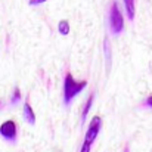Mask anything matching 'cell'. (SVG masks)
<instances>
[{
	"label": "cell",
	"mask_w": 152,
	"mask_h": 152,
	"mask_svg": "<svg viewBox=\"0 0 152 152\" xmlns=\"http://www.w3.org/2000/svg\"><path fill=\"white\" fill-rule=\"evenodd\" d=\"M0 134L7 140H13L16 137V124H15V121H12V120L4 121L0 126Z\"/></svg>",
	"instance_id": "cell-4"
},
{
	"label": "cell",
	"mask_w": 152,
	"mask_h": 152,
	"mask_svg": "<svg viewBox=\"0 0 152 152\" xmlns=\"http://www.w3.org/2000/svg\"><path fill=\"white\" fill-rule=\"evenodd\" d=\"M24 118L30 124H34L36 123V114H34V111H33V108H31L30 103H25L24 105Z\"/></svg>",
	"instance_id": "cell-5"
},
{
	"label": "cell",
	"mask_w": 152,
	"mask_h": 152,
	"mask_svg": "<svg viewBox=\"0 0 152 152\" xmlns=\"http://www.w3.org/2000/svg\"><path fill=\"white\" fill-rule=\"evenodd\" d=\"M124 7H126L127 16L133 19L134 18V0H124Z\"/></svg>",
	"instance_id": "cell-6"
},
{
	"label": "cell",
	"mask_w": 152,
	"mask_h": 152,
	"mask_svg": "<svg viewBox=\"0 0 152 152\" xmlns=\"http://www.w3.org/2000/svg\"><path fill=\"white\" fill-rule=\"evenodd\" d=\"M46 0H30V4L31 6H36V4H42V3H45Z\"/></svg>",
	"instance_id": "cell-11"
},
{
	"label": "cell",
	"mask_w": 152,
	"mask_h": 152,
	"mask_svg": "<svg viewBox=\"0 0 152 152\" xmlns=\"http://www.w3.org/2000/svg\"><path fill=\"white\" fill-rule=\"evenodd\" d=\"M109 27H111V31L114 34H118L123 31L124 28V19H123V13L118 7V4L114 1L112 6H111V10H109Z\"/></svg>",
	"instance_id": "cell-2"
},
{
	"label": "cell",
	"mask_w": 152,
	"mask_h": 152,
	"mask_svg": "<svg viewBox=\"0 0 152 152\" xmlns=\"http://www.w3.org/2000/svg\"><path fill=\"white\" fill-rule=\"evenodd\" d=\"M102 127V118L101 117H93L92 118V123H90V126H89V129H87V132H86V142H89V143H93L95 142V139H96V136L99 134V130H101Z\"/></svg>",
	"instance_id": "cell-3"
},
{
	"label": "cell",
	"mask_w": 152,
	"mask_h": 152,
	"mask_svg": "<svg viewBox=\"0 0 152 152\" xmlns=\"http://www.w3.org/2000/svg\"><path fill=\"white\" fill-rule=\"evenodd\" d=\"M92 103H93V95L87 99V103H86L84 108H83V114H81V118H83V120L87 117V114H89V111H90V108H92Z\"/></svg>",
	"instance_id": "cell-7"
},
{
	"label": "cell",
	"mask_w": 152,
	"mask_h": 152,
	"mask_svg": "<svg viewBox=\"0 0 152 152\" xmlns=\"http://www.w3.org/2000/svg\"><path fill=\"white\" fill-rule=\"evenodd\" d=\"M126 152H129V149H126Z\"/></svg>",
	"instance_id": "cell-13"
},
{
	"label": "cell",
	"mask_w": 152,
	"mask_h": 152,
	"mask_svg": "<svg viewBox=\"0 0 152 152\" xmlns=\"http://www.w3.org/2000/svg\"><path fill=\"white\" fill-rule=\"evenodd\" d=\"M90 145H92V143H89V142H86V140H84V143H83L81 151L80 152H90Z\"/></svg>",
	"instance_id": "cell-10"
},
{
	"label": "cell",
	"mask_w": 152,
	"mask_h": 152,
	"mask_svg": "<svg viewBox=\"0 0 152 152\" xmlns=\"http://www.w3.org/2000/svg\"><path fill=\"white\" fill-rule=\"evenodd\" d=\"M86 86H87V81H84V80L77 81L72 77V74L68 72L65 75V83H64V101H65V103H69Z\"/></svg>",
	"instance_id": "cell-1"
},
{
	"label": "cell",
	"mask_w": 152,
	"mask_h": 152,
	"mask_svg": "<svg viewBox=\"0 0 152 152\" xmlns=\"http://www.w3.org/2000/svg\"><path fill=\"white\" fill-rule=\"evenodd\" d=\"M146 105H148V106H151V108H152V96H149V98L146 99Z\"/></svg>",
	"instance_id": "cell-12"
},
{
	"label": "cell",
	"mask_w": 152,
	"mask_h": 152,
	"mask_svg": "<svg viewBox=\"0 0 152 152\" xmlns=\"http://www.w3.org/2000/svg\"><path fill=\"white\" fill-rule=\"evenodd\" d=\"M19 99H21V92H19L18 87H15V90H13V96H12V102H13V103H18Z\"/></svg>",
	"instance_id": "cell-9"
},
{
	"label": "cell",
	"mask_w": 152,
	"mask_h": 152,
	"mask_svg": "<svg viewBox=\"0 0 152 152\" xmlns=\"http://www.w3.org/2000/svg\"><path fill=\"white\" fill-rule=\"evenodd\" d=\"M59 33L64 34V36H66L69 33V24H68V21H61L59 22Z\"/></svg>",
	"instance_id": "cell-8"
}]
</instances>
